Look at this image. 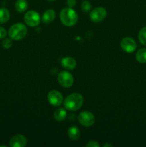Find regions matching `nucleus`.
<instances>
[{"instance_id":"nucleus-1","label":"nucleus","mask_w":146,"mask_h":147,"mask_svg":"<svg viewBox=\"0 0 146 147\" xmlns=\"http://www.w3.org/2000/svg\"><path fill=\"white\" fill-rule=\"evenodd\" d=\"M83 104V97L81 94L74 93L67 96L64 101V106L67 110L74 111L82 107Z\"/></svg>"},{"instance_id":"nucleus-2","label":"nucleus","mask_w":146,"mask_h":147,"mask_svg":"<svg viewBox=\"0 0 146 147\" xmlns=\"http://www.w3.org/2000/svg\"><path fill=\"white\" fill-rule=\"evenodd\" d=\"M60 18L64 25L72 27L77 23L78 20V15L74 9L70 7H67L60 11Z\"/></svg>"},{"instance_id":"nucleus-3","label":"nucleus","mask_w":146,"mask_h":147,"mask_svg":"<svg viewBox=\"0 0 146 147\" xmlns=\"http://www.w3.org/2000/svg\"><path fill=\"white\" fill-rule=\"evenodd\" d=\"M27 34V29L24 24L21 23H16L13 24L9 30V35L10 38L15 40H20L24 38Z\"/></svg>"},{"instance_id":"nucleus-4","label":"nucleus","mask_w":146,"mask_h":147,"mask_svg":"<svg viewBox=\"0 0 146 147\" xmlns=\"http://www.w3.org/2000/svg\"><path fill=\"white\" fill-rule=\"evenodd\" d=\"M78 121L82 126L90 127L95 122V117L91 112L82 111L79 114Z\"/></svg>"},{"instance_id":"nucleus-5","label":"nucleus","mask_w":146,"mask_h":147,"mask_svg":"<svg viewBox=\"0 0 146 147\" xmlns=\"http://www.w3.org/2000/svg\"><path fill=\"white\" fill-rule=\"evenodd\" d=\"M59 83L64 88L71 87L74 83V78L70 73L67 71H62L57 77Z\"/></svg>"},{"instance_id":"nucleus-6","label":"nucleus","mask_w":146,"mask_h":147,"mask_svg":"<svg viewBox=\"0 0 146 147\" xmlns=\"http://www.w3.org/2000/svg\"><path fill=\"white\" fill-rule=\"evenodd\" d=\"M24 22L30 27H37L40 23V17L35 11H29L24 15Z\"/></svg>"},{"instance_id":"nucleus-7","label":"nucleus","mask_w":146,"mask_h":147,"mask_svg":"<svg viewBox=\"0 0 146 147\" xmlns=\"http://www.w3.org/2000/svg\"><path fill=\"white\" fill-rule=\"evenodd\" d=\"M107 15V11L103 7H97L91 11L90 18L94 22H100L102 21Z\"/></svg>"},{"instance_id":"nucleus-8","label":"nucleus","mask_w":146,"mask_h":147,"mask_svg":"<svg viewBox=\"0 0 146 147\" xmlns=\"http://www.w3.org/2000/svg\"><path fill=\"white\" fill-rule=\"evenodd\" d=\"M120 46L125 52L127 53H133L136 50L137 45L135 40L131 37H124L120 42Z\"/></svg>"},{"instance_id":"nucleus-9","label":"nucleus","mask_w":146,"mask_h":147,"mask_svg":"<svg viewBox=\"0 0 146 147\" xmlns=\"http://www.w3.org/2000/svg\"><path fill=\"white\" fill-rule=\"evenodd\" d=\"M49 103L54 106H59L63 102V97L61 93L55 90H51L47 95Z\"/></svg>"},{"instance_id":"nucleus-10","label":"nucleus","mask_w":146,"mask_h":147,"mask_svg":"<svg viewBox=\"0 0 146 147\" xmlns=\"http://www.w3.org/2000/svg\"><path fill=\"white\" fill-rule=\"evenodd\" d=\"M27 144V139L21 134L14 135L9 141V146L11 147H24Z\"/></svg>"},{"instance_id":"nucleus-11","label":"nucleus","mask_w":146,"mask_h":147,"mask_svg":"<svg viewBox=\"0 0 146 147\" xmlns=\"http://www.w3.org/2000/svg\"><path fill=\"white\" fill-rule=\"evenodd\" d=\"M62 65L63 67L67 70H73L77 65L76 60L72 57H66L62 60Z\"/></svg>"},{"instance_id":"nucleus-12","label":"nucleus","mask_w":146,"mask_h":147,"mask_svg":"<svg viewBox=\"0 0 146 147\" xmlns=\"http://www.w3.org/2000/svg\"><path fill=\"white\" fill-rule=\"evenodd\" d=\"M54 18H55V12L52 9H47L42 15V21L46 24L52 22Z\"/></svg>"},{"instance_id":"nucleus-13","label":"nucleus","mask_w":146,"mask_h":147,"mask_svg":"<svg viewBox=\"0 0 146 147\" xmlns=\"http://www.w3.org/2000/svg\"><path fill=\"white\" fill-rule=\"evenodd\" d=\"M67 134L72 140H77L80 136V129L77 126H71L67 131Z\"/></svg>"},{"instance_id":"nucleus-14","label":"nucleus","mask_w":146,"mask_h":147,"mask_svg":"<svg viewBox=\"0 0 146 147\" xmlns=\"http://www.w3.org/2000/svg\"><path fill=\"white\" fill-rule=\"evenodd\" d=\"M15 9L18 12H24L28 8V3L26 0H17L15 3Z\"/></svg>"},{"instance_id":"nucleus-15","label":"nucleus","mask_w":146,"mask_h":147,"mask_svg":"<svg viewBox=\"0 0 146 147\" xmlns=\"http://www.w3.org/2000/svg\"><path fill=\"white\" fill-rule=\"evenodd\" d=\"M54 117L55 120L58 121H62L67 117V112L62 108H59V109H56L54 113Z\"/></svg>"},{"instance_id":"nucleus-16","label":"nucleus","mask_w":146,"mask_h":147,"mask_svg":"<svg viewBox=\"0 0 146 147\" xmlns=\"http://www.w3.org/2000/svg\"><path fill=\"white\" fill-rule=\"evenodd\" d=\"M10 13L6 8H0V23L4 24L9 20Z\"/></svg>"},{"instance_id":"nucleus-17","label":"nucleus","mask_w":146,"mask_h":147,"mask_svg":"<svg viewBox=\"0 0 146 147\" xmlns=\"http://www.w3.org/2000/svg\"><path fill=\"white\" fill-rule=\"evenodd\" d=\"M135 58L140 63H146V48H141L137 52Z\"/></svg>"},{"instance_id":"nucleus-18","label":"nucleus","mask_w":146,"mask_h":147,"mask_svg":"<svg viewBox=\"0 0 146 147\" xmlns=\"http://www.w3.org/2000/svg\"><path fill=\"white\" fill-rule=\"evenodd\" d=\"M138 39L141 44L146 46V27H143L140 30L138 34Z\"/></svg>"},{"instance_id":"nucleus-19","label":"nucleus","mask_w":146,"mask_h":147,"mask_svg":"<svg viewBox=\"0 0 146 147\" xmlns=\"http://www.w3.org/2000/svg\"><path fill=\"white\" fill-rule=\"evenodd\" d=\"M81 8L83 11H84V12H88V11H90V9H91L92 5L91 4H90V1H84L82 3Z\"/></svg>"},{"instance_id":"nucleus-20","label":"nucleus","mask_w":146,"mask_h":147,"mask_svg":"<svg viewBox=\"0 0 146 147\" xmlns=\"http://www.w3.org/2000/svg\"><path fill=\"white\" fill-rule=\"evenodd\" d=\"M12 39L11 38H5L3 40L2 43H1V45L5 49H9L10 47L12 46Z\"/></svg>"},{"instance_id":"nucleus-21","label":"nucleus","mask_w":146,"mask_h":147,"mask_svg":"<svg viewBox=\"0 0 146 147\" xmlns=\"http://www.w3.org/2000/svg\"><path fill=\"white\" fill-rule=\"evenodd\" d=\"M7 34V31H6L5 29L2 27H0V40H1V39L5 38Z\"/></svg>"},{"instance_id":"nucleus-22","label":"nucleus","mask_w":146,"mask_h":147,"mask_svg":"<svg viewBox=\"0 0 146 147\" xmlns=\"http://www.w3.org/2000/svg\"><path fill=\"white\" fill-rule=\"evenodd\" d=\"M86 146L87 147H99L100 146V144L97 141H90Z\"/></svg>"},{"instance_id":"nucleus-23","label":"nucleus","mask_w":146,"mask_h":147,"mask_svg":"<svg viewBox=\"0 0 146 147\" xmlns=\"http://www.w3.org/2000/svg\"><path fill=\"white\" fill-rule=\"evenodd\" d=\"M76 4H77V1L76 0H67V4L69 7L72 8V7H75Z\"/></svg>"},{"instance_id":"nucleus-24","label":"nucleus","mask_w":146,"mask_h":147,"mask_svg":"<svg viewBox=\"0 0 146 147\" xmlns=\"http://www.w3.org/2000/svg\"><path fill=\"white\" fill-rule=\"evenodd\" d=\"M107 146H110V147H112V146H113V145L110 144H105L104 145V147H107Z\"/></svg>"},{"instance_id":"nucleus-25","label":"nucleus","mask_w":146,"mask_h":147,"mask_svg":"<svg viewBox=\"0 0 146 147\" xmlns=\"http://www.w3.org/2000/svg\"><path fill=\"white\" fill-rule=\"evenodd\" d=\"M47 1H55V0H47Z\"/></svg>"}]
</instances>
